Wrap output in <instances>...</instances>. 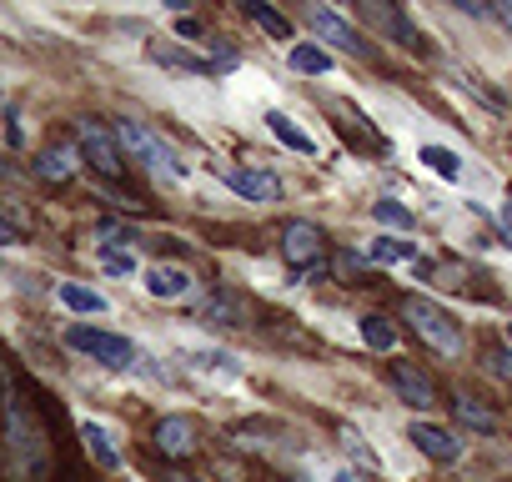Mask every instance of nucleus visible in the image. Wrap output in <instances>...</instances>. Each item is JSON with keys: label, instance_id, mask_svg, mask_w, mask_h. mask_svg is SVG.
<instances>
[{"label": "nucleus", "instance_id": "1", "mask_svg": "<svg viewBox=\"0 0 512 482\" xmlns=\"http://www.w3.org/2000/svg\"><path fill=\"white\" fill-rule=\"evenodd\" d=\"M0 452H6V477L11 482H46L51 472V437L41 417L31 412L26 392L0 372Z\"/></svg>", "mask_w": 512, "mask_h": 482}, {"label": "nucleus", "instance_id": "2", "mask_svg": "<svg viewBox=\"0 0 512 482\" xmlns=\"http://www.w3.org/2000/svg\"><path fill=\"white\" fill-rule=\"evenodd\" d=\"M111 131H116V146H121L141 171H151L156 181H186V161H181V151H176L156 126H146V121H136V116H121Z\"/></svg>", "mask_w": 512, "mask_h": 482}, {"label": "nucleus", "instance_id": "3", "mask_svg": "<svg viewBox=\"0 0 512 482\" xmlns=\"http://www.w3.org/2000/svg\"><path fill=\"white\" fill-rule=\"evenodd\" d=\"M66 347L81 352L86 362L106 367V372H131L141 362V347L126 337V332H111V327H91V322H71L66 327Z\"/></svg>", "mask_w": 512, "mask_h": 482}, {"label": "nucleus", "instance_id": "4", "mask_svg": "<svg viewBox=\"0 0 512 482\" xmlns=\"http://www.w3.org/2000/svg\"><path fill=\"white\" fill-rule=\"evenodd\" d=\"M402 322H412V332H417L437 357H462V327H457V317H452L442 302H432V297H407Z\"/></svg>", "mask_w": 512, "mask_h": 482}, {"label": "nucleus", "instance_id": "5", "mask_svg": "<svg viewBox=\"0 0 512 482\" xmlns=\"http://www.w3.org/2000/svg\"><path fill=\"white\" fill-rule=\"evenodd\" d=\"M302 16H307V26L317 31V46L342 51V56H357V61H367V56H372V51H367V41H362V31H357L337 6H307Z\"/></svg>", "mask_w": 512, "mask_h": 482}, {"label": "nucleus", "instance_id": "6", "mask_svg": "<svg viewBox=\"0 0 512 482\" xmlns=\"http://www.w3.org/2000/svg\"><path fill=\"white\" fill-rule=\"evenodd\" d=\"M141 292H146L151 302L176 307V302H196V297H201V282H196V272L181 267V262H146Z\"/></svg>", "mask_w": 512, "mask_h": 482}, {"label": "nucleus", "instance_id": "7", "mask_svg": "<svg viewBox=\"0 0 512 482\" xmlns=\"http://www.w3.org/2000/svg\"><path fill=\"white\" fill-rule=\"evenodd\" d=\"M407 442H412L427 462H437V467H452V462L467 457L462 432H452L447 422H432V417H412V422H407Z\"/></svg>", "mask_w": 512, "mask_h": 482}, {"label": "nucleus", "instance_id": "8", "mask_svg": "<svg viewBox=\"0 0 512 482\" xmlns=\"http://www.w3.org/2000/svg\"><path fill=\"white\" fill-rule=\"evenodd\" d=\"M221 181L241 196V201H251V206H277L282 196H287V186H282V176L277 171H267V166H251V161H236V166H221Z\"/></svg>", "mask_w": 512, "mask_h": 482}, {"label": "nucleus", "instance_id": "9", "mask_svg": "<svg viewBox=\"0 0 512 482\" xmlns=\"http://www.w3.org/2000/svg\"><path fill=\"white\" fill-rule=\"evenodd\" d=\"M262 126H267V136H272L282 151H292V156H302V161H317V156H322V141H317L292 111L267 106V111H262Z\"/></svg>", "mask_w": 512, "mask_h": 482}, {"label": "nucleus", "instance_id": "10", "mask_svg": "<svg viewBox=\"0 0 512 482\" xmlns=\"http://www.w3.org/2000/svg\"><path fill=\"white\" fill-rule=\"evenodd\" d=\"M76 146H81V156H86L101 176H121V171H126L121 146H116V131L96 126L91 116H86V121H76Z\"/></svg>", "mask_w": 512, "mask_h": 482}, {"label": "nucleus", "instance_id": "11", "mask_svg": "<svg viewBox=\"0 0 512 482\" xmlns=\"http://www.w3.org/2000/svg\"><path fill=\"white\" fill-rule=\"evenodd\" d=\"M81 442H86V452L96 457V467L101 472H121L126 467V452H121V432L106 422V417H96V412H81Z\"/></svg>", "mask_w": 512, "mask_h": 482}, {"label": "nucleus", "instance_id": "12", "mask_svg": "<svg viewBox=\"0 0 512 482\" xmlns=\"http://www.w3.org/2000/svg\"><path fill=\"white\" fill-rule=\"evenodd\" d=\"M322 257H327V236L312 221H287L282 226V262H292L297 272H312V267H322Z\"/></svg>", "mask_w": 512, "mask_h": 482}, {"label": "nucleus", "instance_id": "13", "mask_svg": "<svg viewBox=\"0 0 512 482\" xmlns=\"http://www.w3.org/2000/svg\"><path fill=\"white\" fill-rule=\"evenodd\" d=\"M181 357H186V367H191V372L211 377L216 387H231V382H241V377H246V367H241L226 347H211V342H191V347H181Z\"/></svg>", "mask_w": 512, "mask_h": 482}, {"label": "nucleus", "instance_id": "14", "mask_svg": "<svg viewBox=\"0 0 512 482\" xmlns=\"http://www.w3.org/2000/svg\"><path fill=\"white\" fill-rule=\"evenodd\" d=\"M362 257L372 262V267H412V262H422L427 252H422V241H412V236H392V231H377L367 247H362Z\"/></svg>", "mask_w": 512, "mask_h": 482}, {"label": "nucleus", "instance_id": "15", "mask_svg": "<svg viewBox=\"0 0 512 482\" xmlns=\"http://www.w3.org/2000/svg\"><path fill=\"white\" fill-rule=\"evenodd\" d=\"M56 307L71 312V317H81V322L111 317V297L96 292V287H86V282H56Z\"/></svg>", "mask_w": 512, "mask_h": 482}, {"label": "nucleus", "instance_id": "16", "mask_svg": "<svg viewBox=\"0 0 512 482\" xmlns=\"http://www.w3.org/2000/svg\"><path fill=\"white\" fill-rule=\"evenodd\" d=\"M91 257H96V272L111 277V282H136L146 272V262H141L136 247H111V241H96Z\"/></svg>", "mask_w": 512, "mask_h": 482}, {"label": "nucleus", "instance_id": "17", "mask_svg": "<svg viewBox=\"0 0 512 482\" xmlns=\"http://www.w3.org/2000/svg\"><path fill=\"white\" fill-rule=\"evenodd\" d=\"M241 16H246L256 31H262L267 41H277V46H292V41H297V26L272 6V0H241Z\"/></svg>", "mask_w": 512, "mask_h": 482}, {"label": "nucleus", "instance_id": "18", "mask_svg": "<svg viewBox=\"0 0 512 482\" xmlns=\"http://www.w3.org/2000/svg\"><path fill=\"white\" fill-rule=\"evenodd\" d=\"M287 66H292L297 76H307V81L337 76V56H332L327 46H317V41H292V46H287Z\"/></svg>", "mask_w": 512, "mask_h": 482}, {"label": "nucleus", "instance_id": "19", "mask_svg": "<svg viewBox=\"0 0 512 482\" xmlns=\"http://www.w3.org/2000/svg\"><path fill=\"white\" fill-rule=\"evenodd\" d=\"M357 16L372 26V31H382V36H392L397 46H417L422 36L412 31V16H402V11H392V6H382V0H377V6H372V0H367V6H357Z\"/></svg>", "mask_w": 512, "mask_h": 482}, {"label": "nucleus", "instance_id": "20", "mask_svg": "<svg viewBox=\"0 0 512 482\" xmlns=\"http://www.w3.org/2000/svg\"><path fill=\"white\" fill-rule=\"evenodd\" d=\"M417 166H427L437 181H467V156L462 151H452V146H442V141H422L417 146Z\"/></svg>", "mask_w": 512, "mask_h": 482}, {"label": "nucleus", "instance_id": "21", "mask_svg": "<svg viewBox=\"0 0 512 482\" xmlns=\"http://www.w3.org/2000/svg\"><path fill=\"white\" fill-rule=\"evenodd\" d=\"M392 387H397V397H402L407 407H417V412H432V407H437V392H432L427 372H417L412 362H392Z\"/></svg>", "mask_w": 512, "mask_h": 482}, {"label": "nucleus", "instance_id": "22", "mask_svg": "<svg viewBox=\"0 0 512 482\" xmlns=\"http://www.w3.org/2000/svg\"><path fill=\"white\" fill-rule=\"evenodd\" d=\"M156 447H161L166 457H191V452L201 447V432H196L191 417H161V422H156Z\"/></svg>", "mask_w": 512, "mask_h": 482}, {"label": "nucleus", "instance_id": "23", "mask_svg": "<svg viewBox=\"0 0 512 482\" xmlns=\"http://www.w3.org/2000/svg\"><path fill=\"white\" fill-rule=\"evenodd\" d=\"M151 61H156V66H166V71H181V76H216L211 56H196V51L171 46V41H156V46H151Z\"/></svg>", "mask_w": 512, "mask_h": 482}, {"label": "nucleus", "instance_id": "24", "mask_svg": "<svg viewBox=\"0 0 512 482\" xmlns=\"http://www.w3.org/2000/svg\"><path fill=\"white\" fill-rule=\"evenodd\" d=\"M357 337H362L367 352H382V357L397 352V322L382 317V312H362V317H357Z\"/></svg>", "mask_w": 512, "mask_h": 482}, {"label": "nucleus", "instance_id": "25", "mask_svg": "<svg viewBox=\"0 0 512 482\" xmlns=\"http://www.w3.org/2000/svg\"><path fill=\"white\" fill-rule=\"evenodd\" d=\"M372 221H377L382 231H392V236H407V231L417 226V211H412L402 196H377V201H372Z\"/></svg>", "mask_w": 512, "mask_h": 482}, {"label": "nucleus", "instance_id": "26", "mask_svg": "<svg viewBox=\"0 0 512 482\" xmlns=\"http://www.w3.org/2000/svg\"><path fill=\"white\" fill-rule=\"evenodd\" d=\"M337 442H342V457H347V467H352V472H357V467H367V472H377V467H382L377 447H372L352 422H342V427H337Z\"/></svg>", "mask_w": 512, "mask_h": 482}, {"label": "nucleus", "instance_id": "27", "mask_svg": "<svg viewBox=\"0 0 512 482\" xmlns=\"http://www.w3.org/2000/svg\"><path fill=\"white\" fill-rule=\"evenodd\" d=\"M81 171V151L76 146H51V151H41V161H36V176L41 181H71Z\"/></svg>", "mask_w": 512, "mask_h": 482}, {"label": "nucleus", "instance_id": "28", "mask_svg": "<svg viewBox=\"0 0 512 482\" xmlns=\"http://www.w3.org/2000/svg\"><path fill=\"white\" fill-rule=\"evenodd\" d=\"M447 76H452V81H457V86H462V91H467V96H472V101L482 106V111H492V116H502V91H492V86H482V76H472V71H462V66H452Z\"/></svg>", "mask_w": 512, "mask_h": 482}, {"label": "nucleus", "instance_id": "29", "mask_svg": "<svg viewBox=\"0 0 512 482\" xmlns=\"http://www.w3.org/2000/svg\"><path fill=\"white\" fill-rule=\"evenodd\" d=\"M452 407H457V417H462L467 427H477V432H497V412H487L472 392H457V402H452Z\"/></svg>", "mask_w": 512, "mask_h": 482}, {"label": "nucleus", "instance_id": "30", "mask_svg": "<svg viewBox=\"0 0 512 482\" xmlns=\"http://www.w3.org/2000/svg\"><path fill=\"white\" fill-rule=\"evenodd\" d=\"M0 121H6V126H0V141H6V146H16V151H26V116L21 111H6V116H0Z\"/></svg>", "mask_w": 512, "mask_h": 482}, {"label": "nucleus", "instance_id": "31", "mask_svg": "<svg viewBox=\"0 0 512 482\" xmlns=\"http://www.w3.org/2000/svg\"><path fill=\"white\" fill-rule=\"evenodd\" d=\"M176 36H181V46H206V31L196 16H176Z\"/></svg>", "mask_w": 512, "mask_h": 482}, {"label": "nucleus", "instance_id": "32", "mask_svg": "<svg viewBox=\"0 0 512 482\" xmlns=\"http://www.w3.org/2000/svg\"><path fill=\"white\" fill-rule=\"evenodd\" d=\"M487 372L502 377V382H512V347H497V352L487 357Z\"/></svg>", "mask_w": 512, "mask_h": 482}, {"label": "nucleus", "instance_id": "33", "mask_svg": "<svg viewBox=\"0 0 512 482\" xmlns=\"http://www.w3.org/2000/svg\"><path fill=\"white\" fill-rule=\"evenodd\" d=\"M487 11H492V21L512 36V0H497V6H487Z\"/></svg>", "mask_w": 512, "mask_h": 482}, {"label": "nucleus", "instance_id": "34", "mask_svg": "<svg viewBox=\"0 0 512 482\" xmlns=\"http://www.w3.org/2000/svg\"><path fill=\"white\" fill-rule=\"evenodd\" d=\"M327 482H357V472H352V467H347V462H337V467H332V472H327Z\"/></svg>", "mask_w": 512, "mask_h": 482}, {"label": "nucleus", "instance_id": "35", "mask_svg": "<svg viewBox=\"0 0 512 482\" xmlns=\"http://www.w3.org/2000/svg\"><path fill=\"white\" fill-rule=\"evenodd\" d=\"M497 226H502V231H507V241H512V201H502V206H497Z\"/></svg>", "mask_w": 512, "mask_h": 482}, {"label": "nucleus", "instance_id": "36", "mask_svg": "<svg viewBox=\"0 0 512 482\" xmlns=\"http://www.w3.org/2000/svg\"><path fill=\"white\" fill-rule=\"evenodd\" d=\"M11 241H16V236H11V226H6V221H0V252H6V247H11Z\"/></svg>", "mask_w": 512, "mask_h": 482}, {"label": "nucleus", "instance_id": "37", "mask_svg": "<svg viewBox=\"0 0 512 482\" xmlns=\"http://www.w3.org/2000/svg\"><path fill=\"white\" fill-rule=\"evenodd\" d=\"M0 101H6V71H0Z\"/></svg>", "mask_w": 512, "mask_h": 482}, {"label": "nucleus", "instance_id": "38", "mask_svg": "<svg viewBox=\"0 0 512 482\" xmlns=\"http://www.w3.org/2000/svg\"><path fill=\"white\" fill-rule=\"evenodd\" d=\"M507 347H512V322H507Z\"/></svg>", "mask_w": 512, "mask_h": 482}, {"label": "nucleus", "instance_id": "39", "mask_svg": "<svg viewBox=\"0 0 512 482\" xmlns=\"http://www.w3.org/2000/svg\"><path fill=\"white\" fill-rule=\"evenodd\" d=\"M0 272H6V257H0Z\"/></svg>", "mask_w": 512, "mask_h": 482}]
</instances>
